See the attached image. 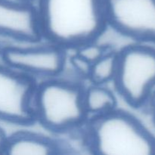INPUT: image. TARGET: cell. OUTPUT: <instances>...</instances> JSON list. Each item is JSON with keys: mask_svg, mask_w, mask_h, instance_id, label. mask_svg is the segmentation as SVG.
Here are the masks:
<instances>
[{"mask_svg": "<svg viewBox=\"0 0 155 155\" xmlns=\"http://www.w3.org/2000/svg\"><path fill=\"white\" fill-rule=\"evenodd\" d=\"M42 37L66 49L94 42L107 26L104 0H38Z\"/></svg>", "mask_w": 155, "mask_h": 155, "instance_id": "6da1fadb", "label": "cell"}, {"mask_svg": "<svg viewBox=\"0 0 155 155\" xmlns=\"http://www.w3.org/2000/svg\"><path fill=\"white\" fill-rule=\"evenodd\" d=\"M88 144L102 155L155 154V136L134 115L123 110L95 115L87 123Z\"/></svg>", "mask_w": 155, "mask_h": 155, "instance_id": "7a4b0ae2", "label": "cell"}, {"mask_svg": "<svg viewBox=\"0 0 155 155\" xmlns=\"http://www.w3.org/2000/svg\"><path fill=\"white\" fill-rule=\"evenodd\" d=\"M84 88L57 77L37 85L34 96L36 121L54 133H64L84 125L88 113L84 104Z\"/></svg>", "mask_w": 155, "mask_h": 155, "instance_id": "3957f363", "label": "cell"}, {"mask_svg": "<svg viewBox=\"0 0 155 155\" xmlns=\"http://www.w3.org/2000/svg\"><path fill=\"white\" fill-rule=\"evenodd\" d=\"M113 81L118 94L132 107L139 109L148 104L155 90V48L140 43L118 51Z\"/></svg>", "mask_w": 155, "mask_h": 155, "instance_id": "277c9868", "label": "cell"}, {"mask_svg": "<svg viewBox=\"0 0 155 155\" xmlns=\"http://www.w3.org/2000/svg\"><path fill=\"white\" fill-rule=\"evenodd\" d=\"M37 85L32 76L0 64V121L19 126L36 123Z\"/></svg>", "mask_w": 155, "mask_h": 155, "instance_id": "5b68a950", "label": "cell"}, {"mask_svg": "<svg viewBox=\"0 0 155 155\" xmlns=\"http://www.w3.org/2000/svg\"><path fill=\"white\" fill-rule=\"evenodd\" d=\"M107 25L141 43L155 44V0H104Z\"/></svg>", "mask_w": 155, "mask_h": 155, "instance_id": "8992f818", "label": "cell"}, {"mask_svg": "<svg viewBox=\"0 0 155 155\" xmlns=\"http://www.w3.org/2000/svg\"><path fill=\"white\" fill-rule=\"evenodd\" d=\"M5 65L33 77H58L65 68L64 49L50 45L34 47H3L1 54Z\"/></svg>", "mask_w": 155, "mask_h": 155, "instance_id": "52a82bcc", "label": "cell"}, {"mask_svg": "<svg viewBox=\"0 0 155 155\" xmlns=\"http://www.w3.org/2000/svg\"><path fill=\"white\" fill-rule=\"evenodd\" d=\"M0 36L37 43L42 37L37 8L30 2L0 0Z\"/></svg>", "mask_w": 155, "mask_h": 155, "instance_id": "ba28073f", "label": "cell"}, {"mask_svg": "<svg viewBox=\"0 0 155 155\" xmlns=\"http://www.w3.org/2000/svg\"><path fill=\"white\" fill-rule=\"evenodd\" d=\"M62 153L59 144L48 136L21 131L8 136L3 154L9 155H52Z\"/></svg>", "mask_w": 155, "mask_h": 155, "instance_id": "9c48e42d", "label": "cell"}, {"mask_svg": "<svg viewBox=\"0 0 155 155\" xmlns=\"http://www.w3.org/2000/svg\"><path fill=\"white\" fill-rule=\"evenodd\" d=\"M84 104L88 114H102L116 108L117 101L111 90L103 85L92 84L84 90Z\"/></svg>", "mask_w": 155, "mask_h": 155, "instance_id": "30bf717a", "label": "cell"}, {"mask_svg": "<svg viewBox=\"0 0 155 155\" xmlns=\"http://www.w3.org/2000/svg\"><path fill=\"white\" fill-rule=\"evenodd\" d=\"M118 52L107 51L91 64L87 77L92 84L104 85L113 81L117 69Z\"/></svg>", "mask_w": 155, "mask_h": 155, "instance_id": "8fae6325", "label": "cell"}, {"mask_svg": "<svg viewBox=\"0 0 155 155\" xmlns=\"http://www.w3.org/2000/svg\"><path fill=\"white\" fill-rule=\"evenodd\" d=\"M95 42L86 44L77 48L76 55L78 56L80 58L83 59L90 65L107 51L105 47L98 45Z\"/></svg>", "mask_w": 155, "mask_h": 155, "instance_id": "7c38bea8", "label": "cell"}, {"mask_svg": "<svg viewBox=\"0 0 155 155\" xmlns=\"http://www.w3.org/2000/svg\"><path fill=\"white\" fill-rule=\"evenodd\" d=\"M148 104L149 105L151 117H152L153 123H154V124L155 126V90H154V92H153V94H152V95L151 96V98H150Z\"/></svg>", "mask_w": 155, "mask_h": 155, "instance_id": "4fadbf2b", "label": "cell"}, {"mask_svg": "<svg viewBox=\"0 0 155 155\" xmlns=\"http://www.w3.org/2000/svg\"><path fill=\"white\" fill-rule=\"evenodd\" d=\"M8 136L5 132L3 130L2 127L0 126V154H3L5 146L6 141H7Z\"/></svg>", "mask_w": 155, "mask_h": 155, "instance_id": "5bb4252c", "label": "cell"}, {"mask_svg": "<svg viewBox=\"0 0 155 155\" xmlns=\"http://www.w3.org/2000/svg\"><path fill=\"white\" fill-rule=\"evenodd\" d=\"M18 1H21V2H30L32 3L34 0H18Z\"/></svg>", "mask_w": 155, "mask_h": 155, "instance_id": "9a60e30c", "label": "cell"}, {"mask_svg": "<svg viewBox=\"0 0 155 155\" xmlns=\"http://www.w3.org/2000/svg\"><path fill=\"white\" fill-rule=\"evenodd\" d=\"M3 49V46L0 44V57H1V54H2V51Z\"/></svg>", "mask_w": 155, "mask_h": 155, "instance_id": "2e32d148", "label": "cell"}]
</instances>
